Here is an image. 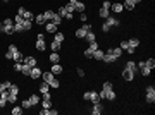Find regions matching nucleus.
I'll return each mask as SVG.
<instances>
[{
	"instance_id": "f257e3e1",
	"label": "nucleus",
	"mask_w": 155,
	"mask_h": 115,
	"mask_svg": "<svg viewBox=\"0 0 155 115\" xmlns=\"http://www.w3.org/2000/svg\"><path fill=\"white\" fill-rule=\"evenodd\" d=\"M117 26H121V21L119 17H115V16H109L107 19H103V24H102V31L103 33H109L112 28H117Z\"/></svg>"
},
{
	"instance_id": "f03ea898",
	"label": "nucleus",
	"mask_w": 155,
	"mask_h": 115,
	"mask_svg": "<svg viewBox=\"0 0 155 115\" xmlns=\"http://www.w3.org/2000/svg\"><path fill=\"white\" fill-rule=\"evenodd\" d=\"M41 81L48 83V84H50V88H53V89H57V88L61 86V81H57V79H55V74H52L50 70L41 72Z\"/></svg>"
},
{
	"instance_id": "7ed1b4c3",
	"label": "nucleus",
	"mask_w": 155,
	"mask_h": 115,
	"mask_svg": "<svg viewBox=\"0 0 155 115\" xmlns=\"http://www.w3.org/2000/svg\"><path fill=\"white\" fill-rule=\"evenodd\" d=\"M90 29H93V26L90 24V22H84L81 28H78L76 31H74V36H76L78 40H83V38H84V34H86Z\"/></svg>"
},
{
	"instance_id": "20e7f679",
	"label": "nucleus",
	"mask_w": 155,
	"mask_h": 115,
	"mask_svg": "<svg viewBox=\"0 0 155 115\" xmlns=\"http://www.w3.org/2000/svg\"><path fill=\"white\" fill-rule=\"evenodd\" d=\"M83 100H84V101H92V103L100 101V98H98V93H97V91H84V93H83Z\"/></svg>"
},
{
	"instance_id": "39448f33",
	"label": "nucleus",
	"mask_w": 155,
	"mask_h": 115,
	"mask_svg": "<svg viewBox=\"0 0 155 115\" xmlns=\"http://www.w3.org/2000/svg\"><path fill=\"white\" fill-rule=\"evenodd\" d=\"M35 47H36V50H38V52H45V50H47V43H45V36H43V34H36V45H35Z\"/></svg>"
},
{
	"instance_id": "423d86ee",
	"label": "nucleus",
	"mask_w": 155,
	"mask_h": 115,
	"mask_svg": "<svg viewBox=\"0 0 155 115\" xmlns=\"http://www.w3.org/2000/svg\"><path fill=\"white\" fill-rule=\"evenodd\" d=\"M17 14H19V16H22L24 19H28V21H33V19H35V14H33L31 10H28L26 7H19V9H17Z\"/></svg>"
},
{
	"instance_id": "0eeeda50",
	"label": "nucleus",
	"mask_w": 155,
	"mask_h": 115,
	"mask_svg": "<svg viewBox=\"0 0 155 115\" xmlns=\"http://www.w3.org/2000/svg\"><path fill=\"white\" fill-rule=\"evenodd\" d=\"M115 60H117V58L114 57V53H112V48H109V50H107V52L103 53V60H102V62H105V64H114Z\"/></svg>"
},
{
	"instance_id": "6e6552de",
	"label": "nucleus",
	"mask_w": 155,
	"mask_h": 115,
	"mask_svg": "<svg viewBox=\"0 0 155 115\" xmlns=\"http://www.w3.org/2000/svg\"><path fill=\"white\" fill-rule=\"evenodd\" d=\"M103 110H105V108H103V105L100 103V101H95V103H93V106H92V114L93 115H102Z\"/></svg>"
},
{
	"instance_id": "1a4fd4ad",
	"label": "nucleus",
	"mask_w": 155,
	"mask_h": 115,
	"mask_svg": "<svg viewBox=\"0 0 155 115\" xmlns=\"http://www.w3.org/2000/svg\"><path fill=\"white\" fill-rule=\"evenodd\" d=\"M30 77L33 81H36V79H40L41 77V69L38 65H35V67H31V72H30Z\"/></svg>"
},
{
	"instance_id": "9d476101",
	"label": "nucleus",
	"mask_w": 155,
	"mask_h": 115,
	"mask_svg": "<svg viewBox=\"0 0 155 115\" xmlns=\"http://www.w3.org/2000/svg\"><path fill=\"white\" fill-rule=\"evenodd\" d=\"M22 64H28L30 67H35V65H38V60H36V57H33V55H24Z\"/></svg>"
},
{
	"instance_id": "9b49d317",
	"label": "nucleus",
	"mask_w": 155,
	"mask_h": 115,
	"mask_svg": "<svg viewBox=\"0 0 155 115\" xmlns=\"http://www.w3.org/2000/svg\"><path fill=\"white\" fill-rule=\"evenodd\" d=\"M57 14H59L61 17H66V19H69V21L72 19V14H71V12H67L66 5H61V7H59V10H57Z\"/></svg>"
},
{
	"instance_id": "f8f14e48",
	"label": "nucleus",
	"mask_w": 155,
	"mask_h": 115,
	"mask_svg": "<svg viewBox=\"0 0 155 115\" xmlns=\"http://www.w3.org/2000/svg\"><path fill=\"white\" fill-rule=\"evenodd\" d=\"M134 74H136L134 70H129V69H126V67H124V70H123V77H124V81L131 83V81L134 79Z\"/></svg>"
},
{
	"instance_id": "ddd939ff",
	"label": "nucleus",
	"mask_w": 155,
	"mask_h": 115,
	"mask_svg": "<svg viewBox=\"0 0 155 115\" xmlns=\"http://www.w3.org/2000/svg\"><path fill=\"white\" fill-rule=\"evenodd\" d=\"M53 103H52V96H43L41 100V108H52Z\"/></svg>"
},
{
	"instance_id": "4468645a",
	"label": "nucleus",
	"mask_w": 155,
	"mask_h": 115,
	"mask_svg": "<svg viewBox=\"0 0 155 115\" xmlns=\"http://www.w3.org/2000/svg\"><path fill=\"white\" fill-rule=\"evenodd\" d=\"M84 41H86V43H92V41H97V34H95V33H93V29H90V31H88V33H86V34H84Z\"/></svg>"
},
{
	"instance_id": "2eb2a0df",
	"label": "nucleus",
	"mask_w": 155,
	"mask_h": 115,
	"mask_svg": "<svg viewBox=\"0 0 155 115\" xmlns=\"http://www.w3.org/2000/svg\"><path fill=\"white\" fill-rule=\"evenodd\" d=\"M110 10H112V14H121V12L124 10V7H123V4L115 2V4H112V5H110Z\"/></svg>"
},
{
	"instance_id": "dca6fc26",
	"label": "nucleus",
	"mask_w": 155,
	"mask_h": 115,
	"mask_svg": "<svg viewBox=\"0 0 155 115\" xmlns=\"http://www.w3.org/2000/svg\"><path fill=\"white\" fill-rule=\"evenodd\" d=\"M62 70H64V67H62L59 62H57V64H52V67H50L52 74H55V76H57V74H62Z\"/></svg>"
},
{
	"instance_id": "f3484780",
	"label": "nucleus",
	"mask_w": 155,
	"mask_h": 115,
	"mask_svg": "<svg viewBox=\"0 0 155 115\" xmlns=\"http://www.w3.org/2000/svg\"><path fill=\"white\" fill-rule=\"evenodd\" d=\"M38 91H40V95L48 93V91H50V84H48V83H45V81H41V84L38 86Z\"/></svg>"
},
{
	"instance_id": "a211bd4d",
	"label": "nucleus",
	"mask_w": 155,
	"mask_h": 115,
	"mask_svg": "<svg viewBox=\"0 0 155 115\" xmlns=\"http://www.w3.org/2000/svg\"><path fill=\"white\" fill-rule=\"evenodd\" d=\"M28 100H30L31 106H36V105H38V103H40V101H41L40 95H30V96H28Z\"/></svg>"
},
{
	"instance_id": "6ab92c4d",
	"label": "nucleus",
	"mask_w": 155,
	"mask_h": 115,
	"mask_svg": "<svg viewBox=\"0 0 155 115\" xmlns=\"http://www.w3.org/2000/svg\"><path fill=\"white\" fill-rule=\"evenodd\" d=\"M7 91H9V96H17L19 95V86L17 84H10Z\"/></svg>"
},
{
	"instance_id": "aec40b11",
	"label": "nucleus",
	"mask_w": 155,
	"mask_h": 115,
	"mask_svg": "<svg viewBox=\"0 0 155 115\" xmlns=\"http://www.w3.org/2000/svg\"><path fill=\"white\" fill-rule=\"evenodd\" d=\"M84 9H86V5L83 4L81 0H78V2L74 4V12H79V14H81V12H84Z\"/></svg>"
},
{
	"instance_id": "412c9836",
	"label": "nucleus",
	"mask_w": 155,
	"mask_h": 115,
	"mask_svg": "<svg viewBox=\"0 0 155 115\" xmlns=\"http://www.w3.org/2000/svg\"><path fill=\"white\" fill-rule=\"evenodd\" d=\"M48 60H50L52 64H57V62H61V55H59V52H52L50 55H48Z\"/></svg>"
},
{
	"instance_id": "4be33fe9",
	"label": "nucleus",
	"mask_w": 155,
	"mask_h": 115,
	"mask_svg": "<svg viewBox=\"0 0 155 115\" xmlns=\"http://www.w3.org/2000/svg\"><path fill=\"white\" fill-rule=\"evenodd\" d=\"M98 16H100L102 19H107V17L110 16V9H105V7H100V9H98Z\"/></svg>"
},
{
	"instance_id": "5701e85b",
	"label": "nucleus",
	"mask_w": 155,
	"mask_h": 115,
	"mask_svg": "<svg viewBox=\"0 0 155 115\" xmlns=\"http://www.w3.org/2000/svg\"><path fill=\"white\" fill-rule=\"evenodd\" d=\"M103 53H105V52L98 48V50H95V52H93V58H95V60H98V62H102V60H103Z\"/></svg>"
},
{
	"instance_id": "b1692460",
	"label": "nucleus",
	"mask_w": 155,
	"mask_h": 115,
	"mask_svg": "<svg viewBox=\"0 0 155 115\" xmlns=\"http://www.w3.org/2000/svg\"><path fill=\"white\" fill-rule=\"evenodd\" d=\"M33 21H35L38 26H45V22H47V21H45V17H43V14H36Z\"/></svg>"
},
{
	"instance_id": "393cba45",
	"label": "nucleus",
	"mask_w": 155,
	"mask_h": 115,
	"mask_svg": "<svg viewBox=\"0 0 155 115\" xmlns=\"http://www.w3.org/2000/svg\"><path fill=\"white\" fill-rule=\"evenodd\" d=\"M45 29H47V33H55L59 29V26H55L53 22H45Z\"/></svg>"
},
{
	"instance_id": "a878e982",
	"label": "nucleus",
	"mask_w": 155,
	"mask_h": 115,
	"mask_svg": "<svg viewBox=\"0 0 155 115\" xmlns=\"http://www.w3.org/2000/svg\"><path fill=\"white\" fill-rule=\"evenodd\" d=\"M53 34H55V36H53V40H55V41H59V43H62V41L66 40V34H64L62 31H55Z\"/></svg>"
},
{
	"instance_id": "bb28decb",
	"label": "nucleus",
	"mask_w": 155,
	"mask_h": 115,
	"mask_svg": "<svg viewBox=\"0 0 155 115\" xmlns=\"http://www.w3.org/2000/svg\"><path fill=\"white\" fill-rule=\"evenodd\" d=\"M123 52H124V50H123L121 47H115V48H112V53H114V57L117 58V60H119V58L123 57Z\"/></svg>"
},
{
	"instance_id": "cd10ccee",
	"label": "nucleus",
	"mask_w": 155,
	"mask_h": 115,
	"mask_svg": "<svg viewBox=\"0 0 155 115\" xmlns=\"http://www.w3.org/2000/svg\"><path fill=\"white\" fill-rule=\"evenodd\" d=\"M145 100H146V103L154 105L155 103V93H145Z\"/></svg>"
},
{
	"instance_id": "c85d7f7f",
	"label": "nucleus",
	"mask_w": 155,
	"mask_h": 115,
	"mask_svg": "<svg viewBox=\"0 0 155 115\" xmlns=\"http://www.w3.org/2000/svg\"><path fill=\"white\" fill-rule=\"evenodd\" d=\"M53 16H55V12H53V10H45V12H43V17H45L47 22H50Z\"/></svg>"
},
{
	"instance_id": "c756f323",
	"label": "nucleus",
	"mask_w": 155,
	"mask_h": 115,
	"mask_svg": "<svg viewBox=\"0 0 155 115\" xmlns=\"http://www.w3.org/2000/svg\"><path fill=\"white\" fill-rule=\"evenodd\" d=\"M123 7H124L126 10H134V7H136V5H134V4L131 2V0H124Z\"/></svg>"
},
{
	"instance_id": "7c9ffc66",
	"label": "nucleus",
	"mask_w": 155,
	"mask_h": 115,
	"mask_svg": "<svg viewBox=\"0 0 155 115\" xmlns=\"http://www.w3.org/2000/svg\"><path fill=\"white\" fill-rule=\"evenodd\" d=\"M62 47V43H59V41H55V40H52V43H50V48H52V52H59Z\"/></svg>"
},
{
	"instance_id": "2f4dec72",
	"label": "nucleus",
	"mask_w": 155,
	"mask_h": 115,
	"mask_svg": "<svg viewBox=\"0 0 155 115\" xmlns=\"http://www.w3.org/2000/svg\"><path fill=\"white\" fill-rule=\"evenodd\" d=\"M21 24H22V29H24V31H30V29L33 28V21H28V19H24Z\"/></svg>"
},
{
	"instance_id": "473e14b6",
	"label": "nucleus",
	"mask_w": 155,
	"mask_h": 115,
	"mask_svg": "<svg viewBox=\"0 0 155 115\" xmlns=\"http://www.w3.org/2000/svg\"><path fill=\"white\" fill-rule=\"evenodd\" d=\"M12 60H14V62H22V60H24V53L17 50V52L14 53V58H12Z\"/></svg>"
},
{
	"instance_id": "72a5a7b5",
	"label": "nucleus",
	"mask_w": 155,
	"mask_h": 115,
	"mask_svg": "<svg viewBox=\"0 0 155 115\" xmlns=\"http://www.w3.org/2000/svg\"><path fill=\"white\" fill-rule=\"evenodd\" d=\"M124 67H126V69H129V70H134V72L138 70V67H136V62H133V60H128Z\"/></svg>"
},
{
	"instance_id": "f704fd0d",
	"label": "nucleus",
	"mask_w": 155,
	"mask_h": 115,
	"mask_svg": "<svg viewBox=\"0 0 155 115\" xmlns=\"http://www.w3.org/2000/svg\"><path fill=\"white\" fill-rule=\"evenodd\" d=\"M21 72H22V76L30 77V72H31V67L28 64H22V69H21Z\"/></svg>"
},
{
	"instance_id": "c9c22d12",
	"label": "nucleus",
	"mask_w": 155,
	"mask_h": 115,
	"mask_svg": "<svg viewBox=\"0 0 155 115\" xmlns=\"http://www.w3.org/2000/svg\"><path fill=\"white\" fill-rule=\"evenodd\" d=\"M50 22H53L55 26H61V24H62V17L59 16V14H57V12H55V16L52 17V21H50Z\"/></svg>"
},
{
	"instance_id": "e433bc0d",
	"label": "nucleus",
	"mask_w": 155,
	"mask_h": 115,
	"mask_svg": "<svg viewBox=\"0 0 155 115\" xmlns=\"http://www.w3.org/2000/svg\"><path fill=\"white\" fill-rule=\"evenodd\" d=\"M22 112H24L22 106H12V110H10V114L12 115H22Z\"/></svg>"
},
{
	"instance_id": "4c0bfd02",
	"label": "nucleus",
	"mask_w": 155,
	"mask_h": 115,
	"mask_svg": "<svg viewBox=\"0 0 155 115\" xmlns=\"http://www.w3.org/2000/svg\"><path fill=\"white\" fill-rule=\"evenodd\" d=\"M128 45H129V47H133V48H138V47H140V40H138V38L128 40Z\"/></svg>"
},
{
	"instance_id": "58836bf2",
	"label": "nucleus",
	"mask_w": 155,
	"mask_h": 115,
	"mask_svg": "<svg viewBox=\"0 0 155 115\" xmlns=\"http://www.w3.org/2000/svg\"><path fill=\"white\" fill-rule=\"evenodd\" d=\"M115 98H117V95H115V91H114V89L107 91V96H105V100H109V101H114Z\"/></svg>"
},
{
	"instance_id": "ea45409f",
	"label": "nucleus",
	"mask_w": 155,
	"mask_h": 115,
	"mask_svg": "<svg viewBox=\"0 0 155 115\" xmlns=\"http://www.w3.org/2000/svg\"><path fill=\"white\" fill-rule=\"evenodd\" d=\"M102 89L105 91V93H107V91H110V89H114V84L110 83V81H105V83H103V86H102Z\"/></svg>"
},
{
	"instance_id": "a19ab883",
	"label": "nucleus",
	"mask_w": 155,
	"mask_h": 115,
	"mask_svg": "<svg viewBox=\"0 0 155 115\" xmlns=\"http://www.w3.org/2000/svg\"><path fill=\"white\" fill-rule=\"evenodd\" d=\"M140 70H141V76H143V77H148L150 74H152V69H148L146 65H145V67H141Z\"/></svg>"
},
{
	"instance_id": "79ce46f5",
	"label": "nucleus",
	"mask_w": 155,
	"mask_h": 115,
	"mask_svg": "<svg viewBox=\"0 0 155 115\" xmlns=\"http://www.w3.org/2000/svg\"><path fill=\"white\" fill-rule=\"evenodd\" d=\"M21 106H22V108H24V110H26V108H28V110H30V108H33V106H31V103H30V100H28V98H26V100H22V101H21Z\"/></svg>"
},
{
	"instance_id": "37998d69",
	"label": "nucleus",
	"mask_w": 155,
	"mask_h": 115,
	"mask_svg": "<svg viewBox=\"0 0 155 115\" xmlns=\"http://www.w3.org/2000/svg\"><path fill=\"white\" fill-rule=\"evenodd\" d=\"M145 65H146L148 69H154V67H155V60H154V58H148V60H145Z\"/></svg>"
},
{
	"instance_id": "c03bdc74",
	"label": "nucleus",
	"mask_w": 155,
	"mask_h": 115,
	"mask_svg": "<svg viewBox=\"0 0 155 115\" xmlns=\"http://www.w3.org/2000/svg\"><path fill=\"white\" fill-rule=\"evenodd\" d=\"M83 55H84L86 58H93V52L90 50V48H84V50H83Z\"/></svg>"
},
{
	"instance_id": "a18cd8bd",
	"label": "nucleus",
	"mask_w": 155,
	"mask_h": 115,
	"mask_svg": "<svg viewBox=\"0 0 155 115\" xmlns=\"http://www.w3.org/2000/svg\"><path fill=\"white\" fill-rule=\"evenodd\" d=\"M14 72H21V69H22V62H14Z\"/></svg>"
},
{
	"instance_id": "49530a36",
	"label": "nucleus",
	"mask_w": 155,
	"mask_h": 115,
	"mask_svg": "<svg viewBox=\"0 0 155 115\" xmlns=\"http://www.w3.org/2000/svg\"><path fill=\"white\" fill-rule=\"evenodd\" d=\"M22 21H24L22 16H19V14H16V16H14V24H21Z\"/></svg>"
},
{
	"instance_id": "de8ad7c7",
	"label": "nucleus",
	"mask_w": 155,
	"mask_h": 115,
	"mask_svg": "<svg viewBox=\"0 0 155 115\" xmlns=\"http://www.w3.org/2000/svg\"><path fill=\"white\" fill-rule=\"evenodd\" d=\"M88 48H90L92 52H95V50H98L100 47H98V43H97V41H92V43H90V47H88Z\"/></svg>"
},
{
	"instance_id": "09e8293b",
	"label": "nucleus",
	"mask_w": 155,
	"mask_h": 115,
	"mask_svg": "<svg viewBox=\"0 0 155 115\" xmlns=\"http://www.w3.org/2000/svg\"><path fill=\"white\" fill-rule=\"evenodd\" d=\"M22 24H14V33H22Z\"/></svg>"
},
{
	"instance_id": "8fccbe9b",
	"label": "nucleus",
	"mask_w": 155,
	"mask_h": 115,
	"mask_svg": "<svg viewBox=\"0 0 155 115\" xmlns=\"http://www.w3.org/2000/svg\"><path fill=\"white\" fill-rule=\"evenodd\" d=\"M110 5H112V4H110V0H103V2H102V7H105V9H110Z\"/></svg>"
},
{
	"instance_id": "3c124183",
	"label": "nucleus",
	"mask_w": 155,
	"mask_h": 115,
	"mask_svg": "<svg viewBox=\"0 0 155 115\" xmlns=\"http://www.w3.org/2000/svg\"><path fill=\"white\" fill-rule=\"evenodd\" d=\"M7 50H9V52H12V53H16V52H17L19 48L16 47V45H9V48H7Z\"/></svg>"
},
{
	"instance_id": "603ef678",
	"label": "nucleus",
	"mask_w": 155,
	"mask_h": 115,
	"mask_svg": "<svg viewBox=\"0 0 155 115\" xmlns=\"http://www.w3.org/2000/svg\"><path fill=\"white\" fill-rule=\"evenodd\" d=\"M79 19H81V22H86V21H88V16H86L84 12H81V14H79Z\"/></svg>"
},
{
	"instance_id": "864d4df0",
	"label": "nucleus",
	"mask_w": 155,
	"mask_h": 115,
	"mask_svg": "<svg viewBox=\"0 0 155 115\" xmlns=\"http://www.w3.org/2000/svg\"><path fill=\"white\" fill-rule=\"evenodd\" d=\"M5 58H7V60H12V58H14V53L7 50V52H5Z\"/></svg>"
},
{
	"instance_id": "5fc2aeb1",
	"label": "nucleus",
	"mask_w": 155,
	"mask_h": 115,
	"mask_svg": "<svg viewBox=\"0 0 155 115\" xmlns=\"http://www.w3.org/2000/svg\"><path fill=\"white\" fill-rule=\"evenodd\" d=\"M119 47H121V48L124 50V52H126V48L129 47V45H128V41H121V43H119Z\"/></svg>"
},
{
	"instance_id": "6e6d98bb",
	"label": "nucleus",
	"mask_w": 155,
	"mask_h": 115,
	"mask_svg": "<svg viewBox=\"0 0 155 115\" xmlns=\"http://www.w3.org/2000/svg\"><path fill=\"white\" fill-rule=\"evenodd\" d=\"M66 9H67V12H74V7H72V5H69V4H67V5H66Z\"/></svg>"
},
{
	"instance_id": "4d7b16f0",
	"label": "nucleus",
	"mask_w": 155,
	"mask_h": 115,
	"mask_svg": "<svg viewBox=\"0 0 155 115\" xmlns=\"http://www.w3.org/2000/svg\"><path fill=\"white\" fill-rule=\"evenodd\" d=\"M78 76H79V77H84V70H83V69H78Z\"/></svg>"
},
{
	"instance_id": "13d9d810",
	"label": "nucleus",
	"mask_w": 155,
	"mask_h": 115,
	"mask_svg": "<svg viewBox=\"0 0 155 115\" xmlns=\"http://www.w3.org/2000/svg\"><path fill=\"white\" fill-rule=\"evenodd\" d=\"M5 89H7V88H5V84H4V83H0V93H4Z\"/></svg>"
},
{
	"instance_id": "bf43d9fd",
	"label": "nucleus",
	"mask_w": 155,
	"mask_h": 115,
	"mask_svg": "<svg viewBox=\"0 0 155 115\" xmlns=\"http://www.w3.org/2000/svg\"><path fill=\"white\" fill-rule=\"evenodd\" d=\"M131 2H133L134 5H136V4H140V2H141V0H131Z\"/></svg>"
},
{
	"instance_id": "052dcab7",
	"label": "nucleus",
	"mask_w": 155,
	"mask_h": 115,
	"mask_svg": "<svg viewBox=\"0 0 155 115\" xmlns=\"http://www.w3.org/2000/svg\"><path fill=\"white\" fill-rule=\"evenodd\" d=\"M0 33H4V28H2V22H0Z\"/></svg>"
},
{
	"instance_id": "680f3d73",
	"label": "nucleus",
	"mask_w": 155,
	"mask_h": 115,
	"mask_svg": "<svg viewBox=\"0 0 155 115\" xmlns=\"http://www.w3.org/2000/svg\"><path fill=\"white\" fill-rule=\"evenodd\" d=\"M2 2H5V4H7V2H12V0H2Z\"/></svg>"
}]
</instances>
